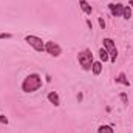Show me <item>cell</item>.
I'll return each instance as SVG.
<instances>
[{
  "mask_svg": "<svg viewBox=\"0 0 133 133\" xmlns=\"http://www.w3.org/2000/svg\"><path fill=\"white\" fill-rule=\"evenodd\" d=\"M46 98H48V101H50V102H51V104H53L54 107H59V105H61V99H59V95H57L56 91H50Z\"/></svg>",
  "mask_w": 133,
  "mask_h": 133,
  "instance_id": "6",
  "label": "cell"
},
{
  "mask_svg": "<svg viewBox=\"0 0 133 133\" xmlns=\"http://www.w3.org/2000/svg\"><path fill=\"white\" fill-rule=\"evenodd\" d=\"M99 57H101V62L104 61V62H107V61H110V56H108V51L102 46L99 50Z\"/></svg>",
  "mask_w": 133,
  "mask_h": 133,
  "instance_id": "11",
  "label": "cell"
},
{
  "mask_svg": "<svg viewBox=\"0 0 133 133\" xmlns=\"http://www.w3.org/2000/svg\"><path fill=\"white\" fill-rule=\"evenodd\" d=\"M87 25H88V28H90V30H93V23H91V20H90V19H87Z\"/></svg>",
  "mask_w": 133,
  "mask_h": 133,
  "instance_id": "19",
  "label": "cell"
},
{
  "mask_svg": "<svg viewBox=\"0 0 133 133\" xmlns=\"http://www.w3.org/2000/svg\"><path fill=\"white\" fill-rule=\"evenodd\" d=\"M45 51H46L50 56H53V57H59V56L62 54V48H61V45L56 43V42H53V40L45 42Z\"/></svg>",
  "mask_w": 133,
  "mask_h": 133,
  "instance_id": "4",
  "label": "cell"
},
{
  "mask_svg": "<svg viewBox=\"0 0 133 133\" xmlns=\"http://www.w3.org/2000/svg\"><path fill=\"white\" fill-rule=\"evenodd\" d=\"M79 5H81V9H82L87 16H91L93 8H91V5H88V2H87V0H79Z\"/></svg>",
  "mask_w": 133,
  "mask_h": 133,
  "instance_id": "7",
  "label": "cell"
},
{
  "mask_svg": "<svg viewBox=\"0 0 133 133\" xmlns=\"http://www.w3.org/2000/svg\"><path fill=\"white\" fill-rule=\"evenodd\" d=\"M11 37H12L11 33H0V40L2 39H11Z\"/></svg>",
  "mask_w": 133,
  "mask_h": 133,
  "instance_id": "16",
  "label": "cell"
},
{
  "mask_svg": "<svg viewBox=\"0 0 133 133\" xmlns=\"http://www.w3.org/2000/svg\"><path fill=\"white\" fill-rule=\"evenodd\" d=\"M98 133H115V129L111 125H99Z\"/></svg>",
  "mask_w": 133,
  "mask_h": 133,
  "instance_id": "12",
  "label": "cell"
},
{
  "mask_svg": "<svg viewBox=\"0 0 133 133\" xmlns=\"http://www.w3.org/2000/svg\"><path fill=\"white\" fill-rule=\"evenodd\" d=\"M102 43H104V48H105L107 51H111V50H115V48H116V45H115L113 39H110V37H105V39L102 40Z\"/></svg>",
  "mask_w": 133,
  "mask_h": 133,
  "instance_id": "9",
  "label": "cell"
},
{
  "mask_svg": "<svg viewBox=\"0 0 133 133\" xmlns=\"http://www.w3.org/2000/svg\"><path fill=\"white\" fill-rule=\"evenodd\" d=\"M108 9H110V12L113 14V17H122L124 5H121V3H110V5H108Z\"/></svg>",
  "mask_w": 133,
  "mask_h": 133,
  "instance_id": "5",
  "label": "cell"
},
{
  "mask_svg": "<svg viewBox=\"0 0 133 133\" xmlns=\"http://www.w3.org/2000/svg\"><path fill=\"white\" fill-rule=\"evenodd\" d=\"M84 99V95H82V93H79V95H77V101H79V102H81V101Z\"/></svg>",
  "mask_w": 133,
  "mask_h": 133,
  "instance_id": "20",
  "label": "cell"
},
{
  "mask_svg": "<svg viewBox=\"0 0 133 133\" xmlns=\"http://www.w3.org/2000/svg\"><path fill=\"white\" fill-rule=\"evenodd\" d=\"M108 56H110V62H111V64H115V62H116V59H118V50L115 48V50L108 51Z\"/></svg>",
  "mask_w": 133,
  "mask_h": 133,
  "instance_id": "14",
  "label": "cell"
},
{
  "mask_svg": "<svg viewBox=\"0 0 133 133\" xmlns=\"http://www.w3.org/2000/svg\"><path fill=\"white\" fill-rule=\"evenodd\" d=\"M119 99L122 101V104H124V105H127V104H129V96H127L125 93H121V95H119Z\"/></svg>",
  "mask_w": 133,
  "mask_h": 133,
  "instance_id": "15",
  "label": "cell"
},
{
  "mask_svg": "<svg viewBox=\"0 0 133 133\" xmlns=\"http://www.w3.org/2000/svg\"><path fill=\"white\" fill-rule=\"evenodd\" d=\"M25 42H26L30 46H33L36 51H45V42H43L40 37H37V36H33V34L25 36Z\"/></svg>",
  "mask_w": 133,
  "mask_h": 133,
  "instance_id": "3",
  "label": "cell"
},
{
  "mask_svg": "<svg viewBox=\"0 0 133 133\" xmlns=\"http://www.w3.org/2000/svg\"><path fill=\"white\" fill-rule=\"evenodd\" d=\"M0 122L5 124V125H8V118H6L5 115H0Z\"/></svg>",
  "mask_w": 133,
  "mask_h": 133,
  "instance_id": "17",
  "label": "cell"
},
{
  "mask_svg": "<svg viewBox=\"0 0 133 133\" xmlns=\"http://www.w3.org/2000/svg\"><path fill=\"white\" fill-rule=\"evenodd\" d=\"M122 17H124L125 20H129V19L132 17V8H130V6H124V9H122Z\"/></svg>",
  "mask_w": 133,
  "mask_h": 133,
  "instance_id": "13",
  "label": "cell"
},
{
  "mask_svg": "<svg viewBox=\"0 0 133 133\" xmlns=\"http://www.w3.org/2000/svg\"><path fill=\"white\" fill-rule=\"evenodd\" d=\"M98 22H99V26H101V28H102V30H105V20H104L102 17H99V19H98Z\"/></svg>",
  "mask_w": 133,
  "mask_h": 133,
  "instance_id": "18",
  "label": "cell"
},
{
  "mask_svg": "<svg viewBox=\"0 0 133 133\" xmlns=\"http://www.w3.org/2000/svg\"><path fill=\"white\" fill-rule=\"evenodd\" d=\"M22 91L23 93H34L42 87V76L37 73H31L28 74L23 81H22Z\"/></svg>",
  "mask_w": 133,
  "mask_h": 133,
  "instance_id": "1",
  "label": "cell"
},
{
  "mask_svg": "<svg viewBox=\"0 0 133 133\" xmlns=\"http://www.w3.org/2000/svg\"><path fill=\"white\" fill-rule=\"evenodd\" d=\"M129 5H130V6L133 8V0H130V2H129Z\"/></svg>",
  "mask_w": 133,
  "mask_h": 133,
  "instance_id": "21",
  "label": "cell"
},
{
  "mask_svg": "<svg viewBox=\"0 0 133 133\" xmlns=\"http://www.w3.org/2000/svg\"><path fill=\"white\" fill-rule=\"evenodd\" d=\"M77 61H79V65L82 66V70L85 71H90L91 70V65H93V54L90 50H84L77 54Z\"/></svg>",
  "mask_w": 133,
  "mask_h": 133,
  "instance_id": "2",
  "label": "cell"
},
{
  "mask_svg": "<svg viewBox=\"0 0 133 133\" xmlns=\"http://www.w3.org/2000/svg\"><path fill=\"white\" fill-rule=\"evenodd\" d=\"M91 71H93L95 76H99L101 73H102V62L101 61H95L93 65H91Z\"/></svg>",
  "mask_w": 133,
  "mask_h": 133,
  "instance_id": "10",
  "label": "cell"
},
{
  "mask_svg": "<svg viewBox=\"0 0 133 133\" xmlns=\"http://www.w3.org/2000/svg\"><path fill=\"white\" fill-rule=\"evenodd\" d=\"M115 81H116V84H122V85H125V87H129V85H130V81L127 79V76H125V73H124V71H121Z\"/></svg>",
  "mask_w": 133,
  "mask_h": 133,
  "instance_id": "8",
  "label": "cell"
}]
</instances>
